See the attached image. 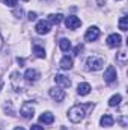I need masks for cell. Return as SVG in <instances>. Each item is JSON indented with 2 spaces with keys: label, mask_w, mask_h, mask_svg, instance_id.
Instances as JSON below:
<instances>
[{
  "label": "cell",
  "mask_w": 128,
  "mask_h": 130,
  "mask_svg": "<svg viewBox=\"0 0 128 130\" xmlns=\"http://www.w3.org/2000/svg\"><path fill=\"white\" fill-rule=\"evenodd\" d=\"M94 104L92 103H88V104H75L72 106L69 110H68V118L72 121V123H80L84 115H86V110L88 109H92Z\"/></svg>",
  "instance_id": "1"
},
{
  "label": "cell",
  "mask_w": 128,
  "mask_h": 130,
  "mask_svg": "<svg viewBox=\"0 0 128 130\" xmlns=\"http://www.w3.org/2000/svg\"><path fill=\"white\" fill-rule=\"evenodd\" d=\"M104 67V59L102 58H96V56H92L88 59V70L91 71H98Z\"/></svg>",
  "instance_id": "2"
},
{
  "label": "cell",
  "mask_w": 128,
  "mask_h": 130,
  "mask_svg": "<svg viewBox=\"0 0 128 130\" xmlns=\"http://www.w3.org/2000/svg\"><path fill=\"white\" fill-rule=\"evenodd\" d=\"M20 113H21V117H23V118H26V120L33 118V115H35V109H33L32 103H27V101H26V103L21 106Z\"/></svg>",
  "instance_id": "3"
},
{
  "label": "cell",
  "mask_w": 128,
  "mask_h": 130,
  "mask_svg": "<svg viewBox=\"0 0 128 130\" xmlns=\"http://www.w3.org/2000/svg\"><path fill=\"white\" fill-rule=\"evenodd\" d=\"M65 24H66V27L68 29H77V27H80V24H81V20L78 18V17H75V15H69V17H66V20H65Z\"/></svg>",
  "instance_id": "4"
},
{
  "label": "cell",
  "mask_w": 128,
  "mask_h": 130,
  "mask_svg": "<svg viewBox=\"0 0 128 130\" xmlns=\"http://www.w3.org/2000/svg\"><path fill=\"white\" fill-rule=\"evenodd\" d=\"M121 44H122V38H121V35H118V33H112V35L107 38V45L112 47V48L121 47Z\"/></svg>",
  "instance_id": "5"
},
{
  "label": "cell",
  "mask_w": 128,
  "mask_h": 130,
  "mask_svg": "<svg viewBox=\"0 0 128 130\" xmlns=\"http://www.w3.org/2000/svg\"><path fill=\"white\" fill-rule=\"evenodd\" d=\"M50 29H51V26H50V23L48 21H38V24H36V27H35V30L36 33H39V35H47V33L50 32Z\"/></svg>",
  "instance_id": "6"
},
{
  "label": "cell",
  "mask_w": 128,
  "mask_h": 130,
  "mask_svg": "<svg viewBox=\"0 0 128 130\" xmlns=\"http://www.w3.org/2000/svg\"><path fill=\"white\" fill-rule=\"evenodd\" d=\"M98 36H99V29L95 27V26L89 27V29H88V32L84 33V39H86V41H89V42H92V41L98 39Z\"/></svg>",
  "instance_id": "7"
},
{
  "label": "cell",
  "mask_w": 128,
  "mask_h": 130,
  "mask_svg": "<svg viewBox=\"0 0 128 130\" xmlns=\"http://www.w3.org/2000/svg\"><path fill=\"white\" fill-rule=\"evenodd\" d=\"M48 94H50V97L53 98V100H56V101H62V100L65 98V95H66L65 91L60 89V88H51Z\"/></svg>",
  "instance_id": "8"
},
{
  "label": "cell",
  "mask_w": 128,
  "mask_h": 130,
  "mask_svg": "<svg viewBox=\"0 0 128 130\" xmlns=\"http://www.w3.org/2000/svg\"><path fill=\"white\" fill-rule=\"evenodd\" d=\"M104 80H105L107 83H112V82L116 80V68H115V67L110 65V67L105 70V73H104Z\"/></svg>",
  "instance_id": "9"
},
{
  "label": "cell",
  "mask_w": 128,
  "mask_h": 130,
  "mask_svg": "<svg viewBox=\"0 0 128 130\" xmlns=\"http://www.w3.org/2000/svg\"><path fill=\"white\" fill-rule=\"evenodd\" d=\"M54 82L59 83V85H62L63 88H69L71 86V80L66 76H63V74H56L54 76Z\"/></svg>",
  "instance_id": "10"
},
{
  "label": "cell",
  "mask_w": 128,
  "mask_h": 130,
  "mask_svg": "<svg viewBox=\"0 0 128 130\" xmlns=\"http://www.w3.org/2000/svg\"><path fill=\"white\" fill-rule=\"evenodd\" d=\"M24 79H26L27 82H36V80L39 79V73H38L36 70H32V68H29V70L24 73Z\"/></svg>",
  "instance_id": "11"
},
{
  "label": "cell",
  "mask_w": 128,
  "mask_h": 130,
  "mask_svg": "<svg viewBox=\"0 0 128 130\" xmlns=\"http://www.w3.org/2000/svg\"><path fill=\"white\" fill-rule=\"evenodd\" d=\"M91 89H92L91 85L86 83V82H84V83H78V86H77V92H78L80 95H88V94L91 92Z\"/></svg>",
  "instance_id": "12"
},
{
  "label": "cell",
  "mask_w": 128,
  "mask_h": 130,
  "mask_svg": "<svg viewBox=\"0 0 128 130\" xmlns=\"http://www.w3.org/2000/svg\"><path fill=\"white\" fill-rule=\"evenodd\" d=\"M99 123H101V126H102V127H112V126H113V123H115V120H113V117H112V115H102V117H101V120H99Z\"/></svg>",
  "instance_id": "13"
},
{
  "label": "cell",
  "mask_w": 128,
  "mask_h": 130,
  "mask_svg": "<svg viewBox=\"0 0 128 130\" xmlns=\"http://www.w3.org/2000/svg\"><path fill=\"white\" fill-rule=\"evenodd\" d=\"M54 121V117H53V113H50V112H44L41 117H39V123H44V124H51Z\"/></svg>",
  "instance_id": "14"
},
{
  "label": "cell",
  "mask_w": 128,
  "mask_h": 130,
  "mask_svg": "<svg viewBox=\"0 0 128 130\" xmlns=\"http://www.w3.org/2000/svg\"><path fill=\"white\" fill-rule=\"evenodd\" d=\"M59 65H60L62 70H71V68H72V58H69V56H63Z\"/></svg>",
  "instance_id": "15"
},
{
  "label": "cell",
  "mask_w": 128,
  "mask_h": 130,
  "mask_svg": "<svg viewBox=\"0 0 128 130\" xmlns=\"http://www.w3.org/2000/svg\"><path fill=\"white\" fill-rule=\"evenodd\" d=\"M59 47H60L62 52H68V50L71 48V41H69L68 38H62V39L59 41Z\"/></svg>",
  "instance_id": "16"
},
{
  "label": "cell",
  "mask_w": 128,
  "mask_h": 130,
  "mask_svg": "<svg viewBox=\"0 0 128 130\" xmlns=\"http://www.w3.org/2000/svg\"><path fill=\"white\" fill-rule=\"evenodd\" d=\"M62 18H63V15H62V14H51V15H48V23L59 24V23L62 21Z\"/></svg>",
  "instance_id": "17"
},
{
  "label": "cell",
  "mask_w": 128,
  "mask_h": 130,
  "mask_svg": "<svg viewBox=\"0 0 128 130\" xmlns=\"http://www.w3.org/2000/svg\"><path fill=\"white\" fill-rule=\"evenodd\" d=\"M121 101H122V97H121L119 94H116V95H113V97L109 100V106H112V107H113V106H118Z\"/></svg>",
  "instance_id": "18"
},
{
  "label": "cell",
  "mask_w": 128,
  "mask_h": 130,
  "mask_svg": "<svg viewBox=\"0 0 128 130\" xmlns=\"http://www.w3.org/2000/svg\"><path fill=\"white\" fill-rule=\"evenodd\" d=\"M33 53H35L38 58H45V50H44L42 47H39V45H35V47H33Z\"/></svg>",
  "instance_id": "19"
},
{
  "label": "cell",
  "mask_w": 128,
  "mask_h": 130,
  "mask_svg": "<svg viewBox=\"0 0 128 130\" xmlns=\"http://www.w3.org/2000/svg\"><path fill=\"white\" fill-rule=\"evenodd\" d=\"M119 29L121 30H128V17H122L121 20H119Z\"/></svg>",
  "instance_id": "20"
},
{
  "label": "cell",
  "mask_w": 128,
  "mask_h": 130,
  "mask_svg": "<svg viewBox=\"0 0 128 130\" xmlns=\"http://www.w3.org/2000/svg\"><path fill=\"white\" fill-rule=\"evenodd\" d=\"M3 2H5V5H8V6H11V8L17 6V0H3Z\"/></svg>",
  "instance_id": "21"
},
{
  "label": "cell",
  "mask_w": 128,
  "mask_h": 130,
  "mask_svg": "<svg viewBox=\"0 0 128 130\" xmlns=\"http://www.w3.org/2000/svg\"><path fill=\"white\" fill-rule=\"evenodd\" d=\"M81 50H83V45H81V44H78V45H77V47L74 48V55H75V56H78Z\"/></svg>",
  "instance_id": "22"
},
{
  "label": "cell",
  "mask_w": 128,
  "mask_h": 130,
  "mask_svg": "<svg viewBox=\"0 0 128 130\" xmlns=\"http://www.w3.org/2000/svg\"><path fill=\"white\" fill-rule=\"evenodd\" d=\"M27 18L33 21V20H36V12H29V15H27Z\"/></svg>",
  "instance_id": "23"
},
{
  "label": "cell",
  "mask_w": 128,
  "mask_h": 130,
  "mask_svg": "<svg viewBox=\"0 0 128 130\" xmlns=\"http://www.w3.org/2000/svg\"><path fill=\"white\" fill-rule=\"evenodd\" d=\"M30 130H44V129H42L41 126H38V124H35V126H32V127H30Z\"/></svg>",
  "instance_id": "24"
},
{
  "label": "cell",
  "mask_w": 128,
  "mask_h": 130,
  "mask_svg": "<svg viewBox=\"0 0 128 130\" xmlns=\"http://www.w3.org/2000/svg\"><path fill=\"white\" fill-rule=\"evenodd\" d=\"M14 130H24V129H23V127H15Z\"/></svg>",
  "instance_id": "25"
},
{
  "label": "cell",
  "mask_w": 128,
  "mask_h": 130,
  "mask_svg": "<svg viewBox=\"0 0 128 130\" xmlns=\"http://www.w3.org/2000/svg\"><path fill=\"white\" fill-rule=\"evenodd\" d=\"M2 86H3V82H2V80H0V89H2Z\"/></svg>",
  "instance_id": "26"
},
{
  "label": "cell",
  "mask_w": 128,
  "mask_h": 130,
  "mask_svg": "<svg viewBox=\"0 0 128 130\" xmlns=\"http://www.w3.org/2000/svg\"><path fill=\"white\" fill-rule=\"evenodd\" d=\"M0 47H2V36H0Z\"/></svg>",
  "instance_id": "27"
},
{
  "label": "cell",
  "mask_w": 128,
  "mask_h": 130,
  "mask_svg": "<svg viewBox=\"0 0 128 130\" xmlns=\"http://www.w3.org/2000/svg\"><path fill=\"white\" fill-rule=\"evenodd\" d=\"M23 2H29V0H23Z\"/></svg>",
  "instance_id": "28"
},
{
  "label": "cell",
  "mask_w": 128,
  "mask_h": 130,
  "mask_svg": "<svg viewBox=\"0 0 128 130\" xmlns=\"http://www.w3.org/2000/svg\"><path fill=\"white\" fill-rule=\"evenodd\" d=\"M62 130H66V129H65V127H63V129H62Z\"/></svg>",
  "instance_id": "29"
}]
</instances>
